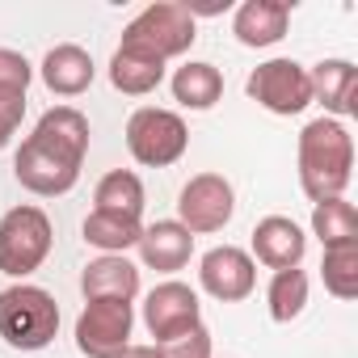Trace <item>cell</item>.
<instances>
[{
	"label": "cell",
	"mask_w": 358,
	"mask_h": 358,
	"mask_svg": "<svg viewBox=\"0 0 358 358\" xmlns=\"http://www.w3.org/2000/svg\"><path fill=\"white\" fill-rule=\"evenodd\" d=\"M80 295L85 299H139V266L127 262L122 253H101L80 270Z\"/></svg>",
	"instance_id": "2e32d148"
},
{
	"label": "cell",
	"mask_w": 358,
	"mask_h": 358,
	"mask_svg": "<svg viewBox=\"0 0 358 358\" xmlns=\"http://www.w3.org/2000/svg\"><path fill=\"white\" fill-rule=\"evenodd\" d=\"M308 85H312V101L324 106V118L345 122L354 114V97H358V68L350 59H320L316 68H308Z\"/></svg>",
	"instance_id": "9a60e30c"
},
{
	"label": "cell",
	"mask_w": 358,
	"mask_h": 358,
	"mask_svg": "<svg viewBox=\"0 0 358 358\" xmlns=\"http://www.w3.org/2000/svg\"><path fill=\"white\" fill-rule=\"evenodd\" d=\"M118 358H164V354H160V345H127Z\"/></svg>",
	"instance_id": "83f0119b"
},
{
	"label": "cell",
	"mask_w": 358,
	"mask_h": 358,
	"mask_svg": "<svg viewBox=\"0 0 358 358\" xmlns=\"http://www.w3.org/2000/svg\"><path fill=\"white\" fill-rule=\"evenodd\" d=\"M135 329V303L122 299H85L76 316V350L85 358H118L131 345Z\"/></svg>",
	"instance_id": "ba28073f"
},
{
	"label": "cell",
	"mask_w": 358,
	"mask_h": 358,
	"mask_svg": "<svg viewBox=\"0 0 358 358\" xmlns=\"http://www.w3.org/2000/svg\"><path fill=\"white\" fill-rule=\"evenodd\" d=\"M199 38V22L186 13L182 0H156L143 13H135L122 30V43L118 47H131V51H143L160 64L169 59H182Z\"/></svg>",
	"instance_id": "277c9868"
},
{
	"label": "cell",
	"mask_w": 358,
	"mask_h": 358,
	"mask_svg": "<svg viewBox=\"0 0 358 358\" xmlns=\"http://www.w3.org/2000/svg\"><path fill=\"white\" fill-rule=\"evenodd\" d=\"M160 354L164 358H211V333H207V324H194L190 333L164 341Z\"/></svg>",
	"instance_id": "484cf974"
},
{
	"label": "cell",
	"mask_w": 358,
	"mask_h": 358,
	"mask_svg": "<svg viewBox=\"0 0 358 358\" xmlns=\"http://www.w3.org/2000/svg\"><path fill=\"white\" fill-rule=\"evenodd\" d=\"M173 89V101L182 110H211L220 97H224V72L215 64H203V59H190L173 72L169 80Z\"/></svg>",
	"instance_id": "ac0fdd59"
},
{
	"label": "cell",
	"mask_w": 358,
	"mask_h": 358,
	"mask_svg": "<svg viewBox=\"0 0 358 358\" xmlns=\"http://www.w3.org/2000/svg\"><path fill=\"white\" fill-rule=\"evenodd\" d=\"M34 80V68L22 51H9L0 47V93H26Z\"/></svg>",
	"instance_id": "d4e9b609"
},
{
	"label": "cell",
	"mask_w": 358,
	"mask_h": 358,
	"mask_svg": "<svg viewBox=\"0 0 358 358\" xmlns=\"http://www.w3.org/2000/svg\"><path fill=\"white\" fill-rule=\"evenodd\" d=\"M51 245H55V228L43 207L22 203L0 215V274L26 282L34 270H43Z\"/></svg>",
	"instance_id": "5b68a950"
},
{
	"label": "cell",
	"mask_w": 358,
	"mask_h": 358,
	"mask_svg": "<svg viewBox=\"0 0 358 358\" xmlns=\"http://www.w3.org/2000/svg\"><path fill=\"white\" fill-rule=\"evenodd\" d=\"M26 118V93H0V152H5Z\"/></svg>",
	"instance_id": "4316f807"
},
{
	"label": "cell",
	"mask_w": 358,
	"mask_h": 358,
	"mask_svg": "<svg viewBox=\"0 0 358 358\" xmlns=\"http://www.w3.org/2000/svg\"><path fill=\"white\" fill-rule=\"evenodd\" d=\"M186 148H190V127L177 110L139 106L127 118V152L143 169H169L186 156Z\"/></svg>",
	"instance_id": "8992f818"
},
{
	"label": "cell",
	"mask_w": 358,
	"mask_h": 358,
	"mask_svg": "<svg viewBox=\"0 0 358 358\" xmlns=\"http://www.w3.org/2000/svg\"><path fill=\"white\" fill-rule=\"evenodd\" d=\"M38 76H43V85H47L55 97H80V93H89V85H93V76H97V64H93V55H89L85 47L59 43V47H51V51L43 55Z\"/></svg>",
	"instance_id": "e0dca14e"
},
{
	"label": "cell",
	"mask_w": 358,
	"mask_h": 358,
	"mask_svg": "<svg viewBox=\"0 0 358 358\" xmlns=\"http://www.w3.org/2000/svg\"><path fill=\"white\" fill-rule=\"evenodd\" d=\"M295 160H299V186L312 203L324 199H345V186L354 177V135L345 122L337 118H312L299 131L295 143Z\"/></svg>",
	"instance_id": "7a4b0ae2"
},
{
	"label": "cell",
	"mask_w": 358,
	"mask_h": 358,
	"mask_svg": "<svg viewBox=\"0 0 358 358\" xmlns=\"http://www.w3.org/2000/svg\"><path fill=\"white\" fill-rule=\"evenodd\" d=\"M164 80V64L143 55V51H131V47H118L114 59H110V85L127 97H148L156 93Z\"/></svg>",
	"instance_id": "d6986e66"
},
{
	"label": "cell",
	"mask_w": 358,
	"mask_h": 358,
	"mask_svg": "<svg viewBox=\"0 0 358 358\" xmlns=\"http://www.w3.org/2000/svg\"><path fill=\"white\" fill-rule=\"evenodd\" d=\"M89 118L76 106H51L13 156L17 186L38 199H59L80 182V164L89 156Z\"/></svg>",
	"instance_id": "6da1fadb"
},
{
	"label": "cell",
	"mask_w": 358,
	"mask_h": 358,
	"mask_svg": "<svg viewBox=\"0 0 358 358\" xmlns=\"http://www.w3.org/2000/svg\"><path fill=\"white\" fill-rule=\"evenodd\" d=\"M143 324L148 333L156 337L152 345H164L173 337L190 333L194 324H203V303H199V291L177 282V278H164L156 282L148 295H143Z\"/></svg>",
	"instance_id": "30bf717a"
},
{
	"label": "cell",
	"mask_w": 358,
	"mask_h": 358,
	"mask_svg": "<svg viewBox=\"0 0 358 358\" xmlns=\"http://www.w3.org/2000/svg\"><path fill=\"white\" fill-rule=\"evenodd\" d=\"M266 308H270L274 324L299 320L308 308V274L303 270H274V278L266 287Z\"/></svg>",
	"instance_id": "603a6c76"
},
{
	"label": "cell",
	"mask_w": 358,
	"mask_h": 358,
	"mask_svg": "<svg viewBox=\"0 0 358 358\" xmlns=\"http://www.w3.org/2000/svg\"><path fill=\"white\" fill-rule=\"evenodd\" d=\"M245 93L262 110H270L278 118H295V114H303L312 106L308 68L295 64V59H266V64H257L249 72V80H245Z\"/></svg>",
	"instance_id": "9c48e42d"
},
{
	"label": "cell",
	"mask_w": 358,
	"mask_h": 358,
	"mask_svg": "<svg viewBox=\"0 0 358 358\" xmlns=\"http://www.w3.org/2000/svg\"><path fill=\"white\" fill-rule=\"evenodd\" d=\"M320 278L333 299H358V241L354 245H333L320 257Z\"/></svg>",
	"instance_id": "cb8c5ba5"
},
{
	"label": "cell",
	"mask_w": 358,
	"mask_h": 358,
	"mask_svg": "<svg viewBox=\"0 0 358 358\" xmlns=\"http://www.w3.org/2000/svg\"><path fill=\"white\" fill-rule=\"evenodd\" d=\"M303 253H308V236H303V228L295 220H287V215L257 220V228H253V253H249L253 262H262L266 270H299Z\"/></svg>",
	"instance_id": "7c38bea8"
},
{
	"label": "cell",
	"mask_w": 358,
	"mask_h": 358,
	"mask_svg": "<svg viewBox=\"0 0 358 358\" xmlns=\"http://www.w3.org/2000/svg\"><path fill=\"white\" fill-rule=\"evenodd\" d=\"M236 215V190L224 173H194L177 194V224L190 236L224 232Z\"/></svg>",
	"instance_id": "52a82bcc"
},
{
	"label": "cell",
	"mask_w": 358,
	"mask_h": 358,
	"mask_svg": "<svg viewBox=\"0 0 358 358\" xmlns=\"http://www.w3.org/2000/svg\"><path fill=\"white\" fill-rule=\"evenodd\" d=\"M143 207H148V194H143L139 173H131V169H114V173H106L101 182H97V190H93V211H110V215L143 220Z\"/></svg>",
	"instance_id": "ffe728a7"
},
{
	"label": "cell",
	"mask_w": 358,
	"mask_h": 358,
	"mask_svg": "<svg viewBox=\"0 0 358 358\" xmlns=\"http://www.w3.org/2000/svg\"><path fill=\"white\" fill-rule=\"evenodd\" d=\"M199 287L220 303H241L257 291V262L236 245H215L199 262Z\"/></svg>",
	"instance_id": "8fae6325"
},
{
	"label": "cell",
	"mask_w": 358,
	"mask_h": 358,
	"mask_svg": "<svg viewBox=\"0 0 358 358\" xmlns=\"http://www.w3.org/2000/svg\"><path fill=\"white\" fill-rule=\"evenodd\" d=\"M59 333V303L34 282H13L0 291V341L9 350H47Z\"/></svg>",
	"instance_id": "3957f363"
},
{
	"label": "cell",
	"mask_w": 358,
	"mask_h": 358,
	"mask_svg": "<svg viewBox=\"0 0 358 358\" xmlns=\"http://www.w3.org/2000/svg\"><path fill=\"white\" fill-rule=\"evenodd\" d=\"M80 236L85 245L101 249V253H122L139 245L143 236V220H131V215H110V211H89L85 224H80Z\"/></svg>",
	"instance_id": "44dd1931"
},
{
	"label": "cell",
	"mask_w": 358,
	"mask_h": 358,
	"mask_svg": "<svg viewBox=\"0 0 358 358\" xmlns=\"http://www.w3.org/2000/svg\"><path fill=\"white\" fill-rule=\"evenodd\" d=\"M312 236L333 249V245H354L358 241V211L345 199H324L312 203Z\"/></svg>",
	"instance_id": "7402d4cb"
},
{
	"label": "cell",
	"mask_w": 358,
	"mask_h": 358,
	"mask_svg": "<svg viewBox=\"0 0 358 358\" xmlns=\"http://www.w3.org/2000/svg\"><path fill=\"white\" fill-rule=\"evenodd\" d=\"M287 26H291V5L287 0H245L232 13V34L241 47H274L287 38Z\"/></svg>",
	"instance_id": "5bb4252c"
},
{
	"label": "cell",
	"mask_w": 358,
	"mask_h": 358,
	"mask_svg": "<svg viewBox=\"0 0 358 358\" xmlns=\"http://www.w3.org/2000/svg\"><path fill=\"white\" fill-rule=\"evenodd\" d=\"M139 262L143 270H156V274H177V270H186L190 257H194V236L177 224V220H156L143 228L139 236Z\"/></svg>",
	"instance_id": "4fadbf2b"
}]
</instances>
